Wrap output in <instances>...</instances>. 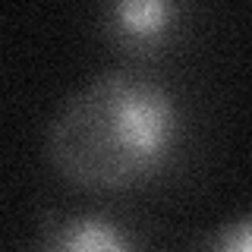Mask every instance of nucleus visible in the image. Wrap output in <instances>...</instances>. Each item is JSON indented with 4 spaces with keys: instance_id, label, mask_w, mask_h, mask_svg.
<instances>
[{
    "instance_id": "nucleus-1",
    "label": "nucleus",
    "mask_w": 252,
    "mask_h": 252,
    "mask_svg": "<svg viewBox=\"0 0 252 252\" xmlns=\"http://www.w3.org/2000/svg\"><path fill=\"white\" fill-rule=\"evenodd\" d=\"M183 139V107L164 79L110 69L82 85L47 129V158L69 183L114 192L158 177Z\"/></svg>"
},
{
    "instance_id": "nucleus-2",
    "label": "nucleus",
    "mask_w": 252,
    "mask_h": 252,
    "mask_svg": "<svg viewBox=\"0 0 252 252\" xmlns=\"http://www.w3.org/2000/svg\"><path fill=\"white\" fill-rule=\"evenodd\" d=\"M35 252H142V246L120 220L98 211H79L47 218Z\"/></svg>"
},
{
    "instance_id": "nucleus-3",
    "label": "nucleus",
    "mask_w": 252,
    "mask_h": 252,
    "mask_svg": "<svg viewBox=\"0 0 252 252\" xmlns=\"http://www.w3.org/2000/svg\"><path fill=\"white\" fill-rule=\"evenodd\" d=\"M180 6L167 0H120L104 10L110 41L129 54H155L173 38Z\"/></svg>"
},
{
    "instance_id": "nucleus-4",
    "label": "nucleus",
    "mask_w": 252,
    "mask_h": 252,
    "mask_svg": "<svg viewBox=\"0 0 252 252\" xmlns=\"http://www.w3.org/2000/svg\"><path fill=\"white\" fill-rule=\"evenodd\" d=\"M192 252H252V211L220 224Z\"/></svg>"
}]
</instances>
